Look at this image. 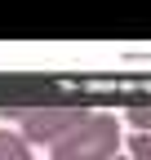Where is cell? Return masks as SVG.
<instances>
[{"instance_id":"277c9868","label":"cell","mask_w":151,"mask_h":160,"mask_svg":"<svg viewBox=\"0 0 151 160\" xmlns=\"http://www.w3.org/2000/svg\"><path fill=\"white\" fill-rule=\"evenodd\" d=\"M129 125H134V133H151V102H134L129 107Z\"/></svg>"},{"instance_id":"6da1fadb","label":"cell","mask_w":151,"mask_h":160,"mask_svg":"<svg viewBox=\"0 0 151 160\" xmlns=\"http://www.w3.org/2000/svg\"><path fill=\"white\" fill-rule=\"evenodd\" d=\"M124 147V129L111 111H89L76 129H67L49 147L53 160H116Z\"/></svg>"},{"instance_id":"3957f363","label":"cell","mask_w":151,"mask_h":160,"mask_svg":"<svg viewBox=\"0 0 151 160\" xmlns=\"http://www.w3.org/2000/svg\"><path fill=\"white\" fill-rule=\"evenodd\" d=\"M0 160H31V142L18 129H0Z\"/></svg>"},{"instance_id":"8992f818","label":"cell","mask_w":151,"mask_h":160,"mask_svg":"<svg viewBox=\"0 0 151 160\" xmlns=\"http://www.w3.org/2000/svg\"><path fill=\"white\" fill-rule=\"evenodd\" d=\"M116 160H129V156H116Z\"/></svg>"},{"instance_id":"5b68a950","label":"cell","mask_w":151,"mask_h":160,"mask_svg":"<svg viewBox=\"0 0 151 160\" xmlns=\"http://www.w3.org/2000/svg\"><path fill=\"white\" fill-rule=\"evenodd\" d=\"M124 147H129V160H151V133H134Z\"/></svg>"},{"instance_id":"7a4b0ae2","label":"cell","mask_w":151,"mask_h":160,"mask_svg":"<svg viewBox=\"0 0 151 160\" xmlns=\"http://www.w3.org/2000/svg\"><path fill=\"white\" fill-rule=\"evenodd\" d=\"M13 116H18V133H22L27 142L53 147L67 129H76L89 116V107H76V102H40V107H18Z\"/></svg>"}]
</instances>
